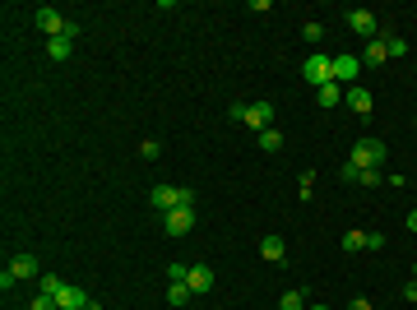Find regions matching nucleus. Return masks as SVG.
Returning a JSON list of instances; mask_svg holds the SVG:
<instances>
[{
    "label": "nucleus",
    "instance_id": "f257e3e1",
    "mask_svg": "<svg viewBox=\"0 0 417 310\" xmlns=\"http://www.w3.org/2000/svg\"><path fill=\"white\" fill-rule=\"evenodd\" d=\"M33 23H37L46 37H79V23L75 19H65L61 10H51V5H42V10L33 14Z\"/></svg>",
    "mask_w": 417,
    "mask_h": 310
},
{
    "label": "nucleus",
    "instance_id": "f03ea898",
    "mask_svg": "<svg viewBox=\"0 0 417 310\" xmlns=\"http://www.w3.org/2000/svg\"><path fill=\"white\" fill-rule=\"evenodd\" d=\"M154 209H163V213H172V209H195V190L190 186H154Z\"/></svg>",
    "mask_w": 417,
    "mask_h": 310
},
{
    "label": "nucleus",
    "instance_id": "7ed1b4c3",
    "mask_svg": "<svg viewBox=\"0 0 417 310\" xmlns=\"http://www.w3.org/2000/svg\"><path fill=\"white\" fill-rule=\"evenodd\" d=\"M385 157H389L385 139H357V144H353V153H348V162H353V167H362V171H367V167L380 171V162H385Z\"/></svg>",
    "mask_w": 417,
    "mask_h": 310
},
{
    "label": "nucleus",
    "instance_id": "20e7f679",
    "mask_svg": "<svg viewBox=\"0 0 417 310\" xmlns=\"http://www.w3.org/2000/svg\"><path fill=\"white\" fill-rule=\"evenodd\" d=\"M302 79H306L311 88H324V84L334 79V56H324V51H311L306 65H302Z\"/></svg>",
    "mask_w": 417,
    "mask_h": 310
},
{
    "label": "nucleus",
    "instance_id": "39448f33",
    "mask_svg": "<svg viewBox=\"0 0 417 310\" xmlns=\"http://www.w3.org/2000/svg\"><path fill=\"white\" fill-rule=\"evenodd\" d=\"M348 28L362 32V37L371 42V37H380V19L371 14V10H348Z\"/></svg>",
    "mask_w": 417,
    "mask_h": 310
},
{
    "label": "nucleus",
    "instance_id": "423d86ee",
    "mask_svg": "<svg viewBox=\"0 0 417 310\" xmlns=\"http://www.w3.org/2000/svg\"><path fill=\"white\" fill-rule=\"evenodd\" d=\"M163 227H167V236H185L195 227V209H172V213H163Z\"/></svg>",
    "mask_w": 417,
    "mask_h": 310
},
{
    "label": "nucleus",
    "instance_id": "0eeeda50",
    "mask_svg": "<svg viewBox=\"0 0 417 310\" xmlns=\"http://www.w3.org/2000/svg\"><path fill=\"white\" fill-rule=\"evenodd\" d=\"M185 287H190L195 296L214 292V269H209V264H190V273H185Z\"/></svg>",
    "mask_w": 417,
    "mask_h": 310
},
{
    "label": "nucleus",
    "instance_id": "6e6552de",
    "mask_svg": "<svg viewBox=\"0 0 417 310\" xmlns=\"http://www.w3.org/2000/svg\"><path fill=\"white\" fill-rule=\"evenodd\" d=\"M246 125L255 130V135L274 130V107H269V102H250V107H246Z\"/></svg>",
    "mask_w": 417,
    "mask_h": 310
},
{
    "label": "nucleus",
    "instance_id": "1a4fd4ad",
    "mask_svg": "<svg viewBox=\"0 0 417 310\" xmlns=\"http://www.w3.org/2000/svg\"><path fill=\"white\" fill-rule=\"evenodd\" d=\"M362 75V56H334V84H353Z\"/></svg>",
    "mask_w": 417,
    "mask_h": 310
},
{
    "label": "nucleus",
    "instance_id": "9d476101",
    "mask_svg": "<svg viewBox=\"0 0 417 310\" xmlns=\"http://www.w3.org/2000/svg\"><path fill=\"white\" fill-rule=\"evenodd\" d=\"M10 273H15V278H42V264H37V255H28V250H24V255H15V260H10Z\"/></svg>",
    "mask_w": 417,
    "mask_h": 310
},
{
    "label": "nucleus",
    "instance_id": "9b49d317",
    "mask_svg": "<svg viewBox=\"0 0 417 310\" xmlns=\"http://www.w3.org/2000/svg\"><path fill=\"white\" fill-rule=\"evenodd\" d=\"M260 260H264V264H283V260H288L283 236H264V241H260Z\"/></svg>",
    "mask_w": 417,
    "mask_h": 310
},
{
    "label": "nucleus",
    "instance_id": "f8f14e48",
    "mask_svg": "<svg viewBox=\"0 0 417 310\" xmlns=\"http://www.w3.org/2000/svg\"><path fill=\"white\" fill-rule=\"evenodd\" d=\"M56 306L61 310H84L89 306V296H84V287H70V282H65L61 292H56Z\"/></svg>",
    "mask_w": 417,
    "mask_h": 310
},
{
    "label": "nucleus",
    "instance_id": "ddd939ff",
    "mask_svg": "<svg viewBox=\"0 0 417 310\" xmlns=\"http://www.w3.org/2000/svg\"><path fill=\"white\" fill-rule=\"evenodd\" d=\"M389 61V47H385V37H371L367 51H362V65H385Z\"/></svg>",
    "mask_w": 417,
    "mask_h": 310
},
{
    "label": "nucleus",
    "instance_id": "4468645a",
    "mask_svg": "<svg viewBox=\"0 0 417 310\" xmlns=\"http://www.w3.org/2000/svg\"><path fill=\"white\" fill-rule=\"evenodd\" d=\"M70 51H75V37H46V56L51 61H70Z\"/></svg>",
    "mask_w": 417,
    "mask_h": 310
},
{
    "label": "nucleus",
    "instance_id": "2eb2a0df",
    "mask_svg": "<svg viewBox=\"0 0 417 310\" xmlns=\"http://www.w3.org/2000/svg\"><path fill=\"white\" fill-rule=\"evenodd\" d=\"M348 107H353V111H357V116H367V111H371V107H376V97H371V93H367V88H348Z\"/></svg>",
    "mask_w": 417,
    "mask_h": 310
},
{
    "label": "nucleus",
    "instance_id": "dca6fc26",
    "mask_svg": "<svg viewBox=\"0 0 417 310\" xmlns=\"http://www.w3.org/2000/svg\"><path fill=\"white\" fill-rule=\"evenodd\" d=\"M339 97H343V84H334V79H329L324 88H315V102H320V107H339Z\"/></svg>",
    "mask_w": 417,
    "mask_h": 310
},
{
    "label": "nucleus",
    "instance_id": "f3484780",
    "mask_svg": "<svg viewBox=\"0 0 417 310\" xmlns=\"http://www.w3.org/2000/svg\"><path fill=\"white\" fill-rule=\"evenodd\" d=\"M278 310H306V292H297V287L293 292H283L278 296Z\"/></svg>",
    "mask_w": 417,
    "mask_h": 310
},
{
    "label": "nucleus",
    "instance_id": "a211bd4d",
    "mask_svg": "<svg viewBox=\"0 0 417 310\" xmlns=\"http://www.w3.org/2000/svg\"><path fill=\"white\" fill-rule=\"evenodd\" d=\"M255 139H260L264 153H278V148H283V130H264V135H255Z\"/></svg>",
    "mask_w": 417,
    "mask_h": 310
},
{
    "label": "nucleus",
    "instance_id": "6ab92c4d",
    "mask_svg": "<svg viewBox=\"0 0 417 310\" xmlns=\"http://www.w3.org/2000/svg\"><path fill=\"white\" fill-rule=\"evenodd\" d=\"M61 287H65V282L56 278V273H42V278H37V292H42V296H56Z\"/></svg>",
    "mask_w": 417,
    "mask_h": 310
},
{
    "label": "nucleus",
    "instance_id": "aec40b11",
    "mask_svg": "<svg viewBox=\"0 0 417 310\" xmlns=\"http://www.w3.org/2000/svg\"><path fill=\"white\" fill-rule=\"evenodd\" d=\"M190 296H195V292H190L185 282H172V287H167V301H172V306H185Z\"/></svg>",
    "mask_w": 417,
    "mask_h": 310
},
{
    "label": "nucleus",
    "instance_id": "412c9836",
    "mask_svg": "<svg viewBox=\"0 0 417 310\" xmlns=\"http://www.w3.org/2000/svg\"><path fill=\"white\" fill-rule=\"evenodd\" d=\"M343 250H348V255L367 250V232H348V236H343Z\"/></svg>",
    "mask_w": 417,
    "mask_h": 310
},
{
    "label": "nucleus",
    "instance_id": "4be33fe9",
    "mask_svg": "<svg viewBox=\"0 0 417 310\" xmlns=\"http://www.w3.org/2000/svg\"><path fill=\"white\" fill-rule=\"evenodd\" d=\"M297 190H302V200H311V190H315V171H302V181H297Z\"/></svg>",
    "mask_w": 417,
    "mask_h": 310
},
{
    "label": "nucleus",
    "instance_id": "5701e85b",
    "mask_svg": "<svg viewBox=\"0 0 417 310\" xmlns=\"http://www.w3.org/2000/svg\"><path fill=\"white\" fill-rule=\"evenodd\" d=\"M302 37H306V42H320V37H324V23H315V19H311L306 28H302Z\"/></svg>",
    "mask_w": 417,
    "mask_h": 310
},
{
    "label": "nucleus",
    "instance_id": "b1692460",
    "mask_svg": "<svg viewBox=\"0 0 417 310\" xmlns=\"http://www.w3.org/2000/svg\"><path fill=\"white\" fill-rule=\"evenodd\" d=\"M357 186H380V171H376V167H367V171H362V176H357Z\"/></svg>",
    "mask_w": 417,
    "mask_h": 310
},
{
    "label": "nucleus",
    "instance_id": "393cba45",
    "mask_svg": "<svg viewBox=\"0 0 417 310\" xmlns=\"http://www.w3.org/2000/svg\"><path fill=\"white\" fill-rule=\"evenodd\" d=\"M385 47H389V56H408V42L403 37H385Z\"/></svg>",
    "mask_w": 417,
    "mask_h": 310
},
{
    "label": "nucleus",
    "instance_id": "a878e982",
    "mask_svg": "<svg viewBox=\"0 0 417 310\" xmlns=\"http://www.w3.org/2000/svg\"><path fill=\"white\" fill-rule=\"evenodd\" d=\"M185 273H190V264H167V278L172 282H185Z\"/></svg>",
    "mask_w": 417,
    "mask_h": 310
},
{
    "label": "nucleus",
    "instance_id": "bb28decb",
    "mask_svg": "<svg viewBox=\"0 0 417 310\" xmlns=\"http://www.w3.org/2000/svg\"><path fill=\"white\" fill-rule=\"evenodd\" d=\"M158 153H163V148H158V139H144V144H139V157H149V162H154Z\"/></svg>",
    "mask_w": 417,
    "mask_h": 310
},
{
    "label": "nucleus",
    "instance_id": "cd10ccee",
    "mask_svg": "<svg viewBox=\"0 0 417 310\" xmlns=\"http://www.w3.org/2000/svg\"><path fill=\"white\" fill-rule=\"evenodd\" d=\"M339 176L348 181V186H357V176H362V167H353V162H343V167H339Z\"/></svg>",
    "mask_w": 417,
    "mask_h": 310
},
{
    "label": "nucleus",
    "instance_id": "c85d7f7f",
    "mask_svg": "<svg viewBox=\"0 0 417 310\" xmlns=\"http://www.w3.org/2000/svg\"><path fill=\"white\" fill-rule=\"evenodd\" d=\"M28 310H61V306H56V296H42V292H37V301H33Z\"/></svg>",
    "mask_w": 417,
    "mask_h": 310
},
{
    "label": "nucleus",
    "instance_id": "c756f323",
    "mask_svg": "<svg viewBox=\"0 0 417 310\" xmlns=\"http://www.w3.org/2000/svg\"><path fill=\"white\" fill-rule=\"evenodd\" d=\"M367 250H385V236H380V232H367Z\"/></svg>",
    "mask_w": 417,
    "mask_h": 310
},
{
    "label": "nucleus",
    "instance_id": "7c9ffc66",
    "mask_svg": "<svg viewBox=\"0 0 417 310\" xmlns=\"http://www.w3.org/2000/svg\"><path fill=\"white\" fill-rule=\"evenodd\" d=\"M348 310H376V306H371L367 296H357V301H348Z\"/></svg>",
    "mask_w": 417,
    "mask_h": 310
},
{
    "label": "nucleus",
    "instance_id": "2f4dec72",
    "mask_svg": "<svg viewBox=\"0 0 417 310\" xmlns=\"http://www.w3.org/2000/svg\"><path fill=\"white\" fill-rule=\"evenodd\" d=\"M403 296H408V301H417V278L408 282V287H403Z\"/></svg>",
    "mask_w": 417,
    "mask_h": 310
},
{
    "label": "nucleus",
    "instance_id": "473e14b6",
    "mask_svg": "<svg viewBox=\"0 0 417 310\" xmlns=\"http://www.w3.org/2000/svg\"><path fill=\"white\" fill-rule=\"evenodd\" d=\"M408 232H417V209H413V213H408Z\"/></svg>",
    "mask_w": 417,
    "mask_h": 310
},
{
    "label": "nucleus",
    "instance_id": "72a5a7b5",
    "mask_svg": "<svg viewBox=\"0 0 417 310\" xmlns=\"http://www.w3.org/2000/svg\"><path fill=\"white\" fill-rule=\"evenodd\" d=\"M84 310H102V306H98V301H89V306H84Z\"/></svg>",
    "mask_w": 417,
    "mask_h": 310
},
{
    "label": "nucleus",
    "instance_id": "f704fd0d",
    "mask_svg": "<svg viewBox=\"0 0 417 310\" xmlns=\"http://www.w3.org/2000/svg\"><path fill=\"white\" fill-rule=\"evenodd\" d=\"M306 310H329V306H306Z\"/></svg>",
    "mask_w": 417,
    "mask_h": 310
},
{
    "label": "nucleus",
    "instance_id": "c9c22d12",
    "mask_svg": "<svg viewBox=\"0 0 417 310\" xmlns=\"http://www.w3.org/2000/svg\"><path fill=\"white\" fill-rule=\"evenodd\" d=\"M413 273H417V264H413Z\"/></svg>",
    "mask_w": 417,
    "mask_h": 310
}]
</instances>
